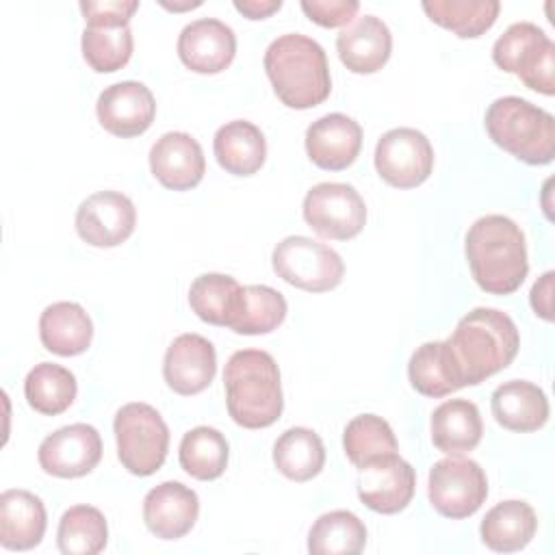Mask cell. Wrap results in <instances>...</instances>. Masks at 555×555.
I'll return each mask as SVG.
<instances>
[{
    "mask_svg": "<svg viewBox=\"0 0 555 555\" xmlns=\"http://www.w3.org/2000/svg\"><path fill=\"white\" fill-rule=\"evenodd\" d=\"M466 260L481 291L509 295L529 273L525 234L505 215L479 217L466 232Z\"/></svg>",
    "mask_w": 555,
    "mask_h": 555,
    "instance_id": "cell-1",
    "label": "cell"
},
{
    "mask_svg": "<svg viewBox=\"0 0 555 555\" xmlns=\"http://www.w3.org/2000/svg\"><path fill=\"white\" fill-rule=\"evenodd\" d=\"M447 345L464 386H477L516 358L520 336L505 312L475 308L460 319Z\"/></svg>",
    "mask_w": 555,
    "mask_h": 555,
    "instance_id": "cell-2",
    "label": "cell"
},
{
    "mask_svg": "<svg viewBox=\"0 0 555 555\" xmlns=\"http://www.w3.org/2000/svg\"><path fill=\"white\" fill-rule=\"evenodd\" d=\"M262 63L275 95L288 108L306 111L319 106L332 91L325 50L301 33H286L273 39L264 50Z\"/></svg>",
    "mask_w": 555,
    "mask_h": 555,
    "instance_id": "cell-3",
    "label": "cell"
},
{
    "mask_svg": "<svg viewBox=\"0 0 555 555\" xmlns=\"http://www.w3.org/2000/svg\"><path fill=\"white\" fill-rule=\"evenodd\" d=\"M223 388L232 421L245 429H264L282 416L280 369L262 349L234 351L223 369Z\"/></svg>",
    "mask_w": 555,
    "mask_h": 555,
    "instance_id": "cell-4",
    "label": "cell"
},
{
    "mask_svg": "<svg viewBox=\"0 0 555 555\" xmlns=\"http://www.w3.org/2000/svg\"><path fill=\"white\" fill-rule=\"evenodd\" d=\"M488 137L527 165H548L555 156V119L544 108L518 98L494 100L483 117Z\"/></svg>",
    "mask_w": 555,
    "mask_h": 555,
    "instance_id": "cell-5",
    "label": "cell"
},
{
    "mask_svg": "<svg viewBox=\"0 0 555 555\" xmlns=\"http://www.w3.org/2000/svg\"><path fill=\"white\" fill-rule=\"evenodd\" d=\"M113 431L117 457L128 473L147 477L163 466L169 451V429L156 408L141 401L121 405Z\"/></svg>",
    "mask_w": 555,
    "mask_h": 555,
    "instance_id": "cell-6",
    "label": "cell"
},
{
    "mask_svg": "<svg viewBox=\"0 0 555 555\" xmlns=\"http://www.w3.org/2000/svg\"><path fill=\"white\" fill-rule=\"evenodd\" d=\"M492 61L507 74L518 76L525 87L555 93V43L533 22H516L492 46Z\"/></svg>",
    "mask_w": 555,
    "mask_h": 555,
    "instance_id": "cell-7",
    "label": "cell"
},
{
    "mask_svg": "<svg viewBox=\"0 0 555 555\" xmlns=\"http://www.w3.org/2000/svg\"><path fill=\"white\" fill-rule=\"evenodd\" d=\"M271 264L278 278L308 293L332 291L345 275V262L332 247L299 234L275 245Z\"/></svg>",
    "mask_w": 555,
    "mask_h": 555,
    "instance_id": "cell-8",
    "label": "cell"
},
{
    "mask_svg": "<svg viewBox=\"0 0 555 555\" xmlns=\"http://www.w3.org/2000/svg\"><path fill=\"white\" fill-rule=\"evenodd\" d=\"M427 496L431 507L447 518L473 516L488 496V479L475 460L444 457L429 468Z\"/></svg>",
    "mask_w": 555,
    "mask_h": 555,
    "instance_id": "cell-9",
    "label": "cell"
},
{
    "mask_svg": "<svg viewBox=\"0 0 555 555\" xmlns=\"http://www.w3.org/2000/svg\"><path fill=\"white\" fill-rule=\"evenodd\" d=\"M304 219L323 238L349 241L364 228L366 206L351 184L321 182L304 197Z\"/></svg>",
    "mask_w": 555,
    "mask_h": 555,
    "instance_id": "cell-10",
    "label": "cell"
},
{
    "mask_svg": "<svg viewBox=\"0 0 555 555\" xmlns=\"http://www.w3.org/2000/svg\"><path fill=\"white\" fill-rule=\"evenodd\" d=\"M375 169L390 186L414 189L434 169V147L416 128H392L375 145Z\"/></svg>",
    "mask_w": 555,
    "mask_h": 555,
    "instance_id": "cell-11",
    "label": "cell"
},
{
    "mask_svg": "<svg viewBox=\"0 0 555 555\" xmlns=\"http://www.w3.org/2000/svg\"><path fill=\"white\" fill-rule=\"evenodd\" d=\"M358 496L377 514H397L408 507L416 488L414 468L399 455L386 453L358 468Z\"/></svg>",
    "mask_w": 555,
    "mask_h": 555,
    "instance_id": "cell-12",
    "label": "cell"
},
{
    "mask_svg": "<svg viewBox=\"0 0 555 555\" xmlns=\"http://www.w3.org/2000/svg\"><path fill=\"white\" fill-rule=\"evenodd\" d=\"M102 457V438L93 425H65L39 444V466L54 477L74 479L91 473Z\"/></svg>",
    "mask_w": 555,
    "mask_h": 555,
    "instance_id": "cell-13",
    "label": "cell"
},
{
    "mask_svg": "<svg viewBox=\"0 0 555 555\" xmlns=\"http://www.w3.org/2000/svg\"><path fill=\"white\" fill-rule=\"evenodd\" d=\"M134 204L119 191H98L76 210V232L93 247L121 245L134 232Z\"/></svg>",
    "mask_w": 555,
    "mask_h": 555,
    "instance_id": "cell-14",
    "label": "cell"
},
{
    "mask_svg": "<svg viewBox=\"0 0 555 555\" xmlns=\"http://www.w3.org/2000/svg\"><path fill=\"white\" fill-rule=\"evenodd\" d=\"M95 113L106 132L130 139L143 134L152 126L156 100L143 82L121 80L98 95Z\"/></svg>",
    "mask_w": 555,
    "mask_h": 555,
    "instance_id": "cell-15",
    "label": "cell"
},
{
    "mask_svg": "<svg viewBox=\"0 0 555 555\" xmlns=\"http://www.w3.org/2000/svg\"><path fill=\"white\" fill-rule=\"evenodd\" d=\"M217 373V351L199 334H180L165 351L163 377L167 386L184 397L197 395L210 386Z\"/></svg>",
    "mask_w": 555,
    "mask_h": 555,
    "instance_id": "cell-16",
    "label": "cell"
},
{
    "mask_svg": "<svg viewBox=\"0 0 555 555\" xmlns=\"http://www.w3.org/2000/svg\"><path fill=\"white\" fill-rule=\"evenodd\" d=\"M236 54L234 30L215 17L186 24L178 37V56L195 74H219Z\"/></svg>",
    "mask_w": 555,
    "mask_h": 555,
    "instance_id": "cell-17",
    "label": "cell"
},
{
    "mask_svg": "<svg viewBox=\"0 0 555 555\" xmlns=\"http://www.w3.org/2000/svg\"><path fill=\"white\" fill-rule=\"evenodd\" d=\"M154 178L171 191L197 186L206 173V158L197 139L186 132H165L150 150Z\"/></svg>",
    "mask_w": 555,
    "mask_h": 555,
    "instance_id": "cell-18",
    "label": "cell"
},
{
    "mask_svg": "<svg viewBox=\"0 0 555 555\" xmlns=\"http://www.w3.org/2000/svg\"><path fill=\"white\" fill-rule=\"evenodd\" d=\"M199 514L195 490L180 481H163L143 499L145 527L160 540H178L186 535Z\"/></svg>",
    "mask_w": 555,
    "mask_h": 555,
    "instance_id": "cell-19",
    "label": "cell"
},
{
    "mask_svg": "<svg viewBox=\"0 0 555 555\" xmlns=\"http://www.w3.org/2000/svg\"><path fill=\"white\" fill-rule=\"evenodd\" d=\"M362 128L343 113H330L312 121L306 130V152L310 160L327 171L347 169L360 154Z\"/></svg>",
    "mask_w": 555,
    "mask_h": 555,
    "instance_id": "cell-20",
    "label": "cell"
},
{
    "mask_svg": "<svg viewBox=\"0 0 555 555\" xmlns=\"http://www.w3.org/2000/svg\"><path fill=\"white\" fill-rule=\"evenodd\" d=\"M343 65L353 74H373L386 65L392 50V35L384 20L375 15L356 17L336 37Z\"/></svg>",
    "mask_w": 555,
    "mask_h": 555,
    "instance_id": "cell-21",
    "label": "cell"
},
{
    "mask_svg": "<svg viewBox=\"0 0 555 555\" xmlns=\"http://www.w3.org/2000/svg\"><path fill=\"white\" fill-rule=\"evenodd\" d=\"M48 516L43 501L28 490H4L0 494V544L9 551H28L46 533Z\"/></svg>",
    "mask_w": 555,
    "mask_h": 555,
    "instance_id": "cell-22",
    "label": "cell"
},
{
    "mask_svg": "<svg viewBox=\"0 0 555 555\" xmlns=\"http://www.w3.org/2000/svg\"><path fill=\"white\" fill-rule=\"evenodd\" d=\"M492 414L509 431H538L548 421V399L544 390L525 379H509L492 392Z\"/></svg>",
    "mask_w": 555,
    "mask_h": 555,
    "instance_id": "cell-23",
    "label": "cell"
},
{
    "mask_svg": "<svg viewBox=\"0 0 555 555\" xmlns=\"http://www.w3.org/2000/svg\"><path fill=\"white\" fill-rule=\"evenodd\" d=\"M41 345L56 356H80L93 338V323L76 301L50 304L39 317Z\"/></svg>",
    "mask_w": 555,
    "mask_h": 555,
    "instance_id": "cell-24",
    "label": "cell"
},
{
    "mask_svg": "<svg viewBox=\"0 0 555 555\" xmlns=\"http://www.w3.org/2000/svg\"><path fill=\"white\" fill-rule=\"evenodd\" d=\"M431 442L447 455H462L473 451L481 436L483 423L477 405L468 399H449L431 414Z\"/></svg>",
    "mask_w": 555,
    "mask_h": 555,
    "instance_id": "cell-25",
    "label": "cell"
},
{
    "mask_svg": "<svg viewBox=\"0 0 555 555\" xmlns=\"http://www.w3.org/2000/svg\"><path fill=\"white\" fill-rule=\"evenodd\" d=\"M212 150L217 163L232 176H254L267 158L264 134L247 119L223 124L215 132Z\"/></svg>",
    "mask_w": 555,
    "mask_h": 555,
    "instance_id": "cell-26",
    "label": "cell"
},
{
    "mask_svg": "<svg viewBox=\"0 0 555 555\" xmlns=\"http://www.w3.org/2000/svg\"><path fill=\"white\" fill-rule=\"evenodd\" d=\"M538 518L525 501H501L486 512L479 533L481 542L496 553H514L525 548L535 535Z\"/></svg>",
    "mask_w": 555,
    "mask_h": 555,
    "instance_id": "cell-27",
    "label": "cell"
},
{
    "mask_svg": "<svg viewBox=\"0 0 555 555\" xmlns=\"http://www.w3.org/2000/svg\"><path fill=\"white\" fill-rule=\"evenodd\" d=\"M408 379L416 392L434 399L464 388L447 340L423 343L408 362Z\"/></svg>",
    "mask_w": 555,
    "mask_h": 555,
    "instance_id": "cell-28",
    "label": "cell"
},
{
    "mask_svg": "<svg viewBox=\"0 0 555 555\" xmlns=\"http://www.w3.org/2000/svg\"><path fill=\"white\" fill-rule=\"evenodd\" d=\"M243 286L223 273H202L189 288L191 310L210 325L232 327L241 308Z\"/></svg>",
    "mask_w": 555,
    "mask_h": 555,
    "instance_id": "cell-29",
    "label": "cell"
},
{
    "mask_svg": "<svg viewBox=\"0 0 555 555\" xmlns=\"http://www.w3.org/2000/svg\"><path fill=\"white\" fill-rule=\"evenodd\" d=\"M78 392L76 377L69 369L54 362L35 364L24 379V397L28 405L46 416L65 412Z\"/></svg>",
    "mask_w": 555,
    "mask_h": 555,
    "instance_id": "cell-30",
    "label": "cell"
},
{
    "mask_svg": "<svg viewBox=\"0 0 555 555\" xmlns=\"http://www.w3.org/2000/svg\"><path fill=\"white\" fill-rule=\"evenodd\" d=\"M273 464L284 477L308 481L317 477L325 464L323 440L308 427H291L273 444Z\"/></svg>",
    "mask_w": 555,
    "mask_h": 555,
    "instance_id": "cell-31",
    "label": "cell"
},
{
    "mask_svg": "<svg viewBox=\"0 0 555 555\" xmlns=\"http://www.w3.org/2000/svg\"><path fill=\"white\" fill-rule=\"evenodd\" d=\"M427 17L462 39L483 35L499 17V0H423Z\"/></svg>",
    "mask_w": 555,
    "mask_h": 555,
    "instance_id": "cell-32",
    "label": "cell"
},
{
    "mask_svg": "<svg viewBox=\"0 0 555 555\" xmlns=\"http://www.w3.org/2000/svg\"><path fill=\"white\" fill-rule=\"evenodd\" d=\"M228 455H230V447L225 436L219 429L208 425H199L186 431L178 449V460L182 470L199 481H210L221 477L228 466Z\"/></svg>",
    "mask_w": 555,
    "mask_h": 555,
    "instance_id": "cell-33",
    "label": "cell"
},
{
    "mask_svg": "<svg viewBox=\"0 0 555 555\" xmlns=\"http://www.w3.org/2000/svg\"><path fill=\"white\" fill-rule=\"evenodd\" d=\"M366 544L364 522L347 509H334L314 520L308 533L312 555H358Z\"/></svg>",
    "mask_w": 555,
    "mask_h": 555,
    "instance_id": "cell-34",
    "label": "cell"
},
{
    "mask_svg": "<svg viewBox=\"0 0 555 555\" xmlns=\"http://www.w3.org/2000/svg\"><path fill=\"white\" fill-rule=\"evenodd\" d=\"M108 542L104 514L93 505L69 507L56 529V544L63 555H95Z\"/></svg>",
    "mask_w": 555,
    "mask_h": 555,
    "instance_id": "cell-35",
    "label": "cell"
},
{
    "mask_svg": "<svg viewBox=\"0 0 555 555\" xmlns=\"http://www.w3.org/2000/svg\"><path fill=\"white\" fill-rule=\"evenodd\" d=\"M286 312L288 306L280 291L264 284L243 286L241 308L230 330L245 336L269 334L286 319Z\"/></svg>",
    "mask_w": 555,
    "mask_h": 555,
    "instance_id": "cell-36",
    "label": "cell"
},
{
    "mask_svg": "<svg viewBox=\"0 0 555 555\" xmlns=\"http://www.w3.org/2000/svg\"><path fill=\"white\" fill-rule=\"evenodd\" d=\"M343 449L349 462L360 468L362 464L386 455L397 453L399 444L392 434V427L377 414L353 416L343 431Z\"/></svg>",
    "mask_w": 555,
    "mask_h": 555,
    "instance_id": "cell-37",
    "label": "cell"
},
{
    "mask_svg": "<svg viewBox=\"0 0 555 555\" xmlns=\"http://www.w3.org/2000/svg\"><path fill=\"white\" fill-rule=\"evenodd\" d=\"M130 26H85L80 48L91 69L100 74L121 69L132 56Z\"/></svg>",
    "mask_w": 555,
    "mask_h": 555,
    "instance_id": "cell-38",
    "label": "cell"
},
{
    "mask_svg": "<svg viewBox=\"0 0 555 555\" xmlns=\"http://www.w3.org/2000/svg\"><path fill=\"white\" fill-rule=\"evenodd\" d=\"M139 9L137 0H82L80 11L87 26H128Z\"/></svg>",
    "mask_w": 555,
    "mask_h": 555,
    "instance_id": "cell-39",
    "label": "cell"
},
{
    "mask_svg": "<svg viewBox=\"0 0 555 555\" xmlns=\"http://www.w3.org/2000/svg\"><path fill=\"white\" fill-rule=\"evenodd\" d=\"M360 9L358 0H301V11L319 26L336 28L353 22Z\"/></svg>",
    "mask_w": 555,
    "mask_h": 555,
    "instance_id": "cell-40",
    "label": "cell"
},
{
    "mask_svg": "<svg viewBox=\"0 0 555 555\" xmlns=\"http://www.w3.org/2000/svg\"><path fill=\"white\" fill-rule=\"evenodd\" d=\"M553 278L555 273L553 271H546L531 288V308L533 312L544 319V321H551L553 319Z\"/></svg>",
    "mask_w": 555,
    "mask_h": 555,
    "instance_id": "cell-41",
    "label": "cell"
},
{
    "mask_svg": "<svg viewBox=\"0 0 555 555\" xmlns=\"http://www.w3.org/2000/svg\"><path fill=\"white\" fill-rule=\"evenodd\" d=\"M234 9L249 20H264L282 9V0H234Z\"/></svg>",
    "mask_w": 555,
    "mask_h": 555,
    "instance_id": "cell-42",
    "label": "cell"
},
{
    "mask_svg": "<svg viewBox=\"0 0 555 555\" xmlns=\"http://www.w3.org/2000/svg\"><path fill=\"white\" fill-rule=\"evenodd\" d=\"M160 4L165 7V9H171V11H184V9H195V7H199L202 2L199 0H186V2H167V0H160Z\"/></svg>",
    "mask_w": 555,
    "mask_h": 555,
    "instance_id": "cell-43",
    "label": "cell"
}]
</instances>
